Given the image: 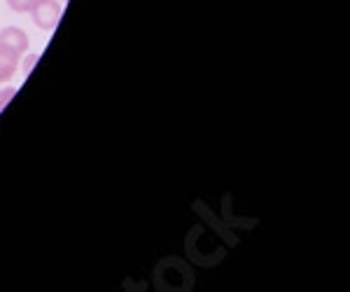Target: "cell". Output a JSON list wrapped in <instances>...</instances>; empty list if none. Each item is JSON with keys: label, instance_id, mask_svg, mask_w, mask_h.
<instances>
[{"label": "cell", "instance_id": "1", "mask_svg": "<svg viewBox=\"0 0 350 292\" xmlns=\"http://www.w3.org/2000/svg\"><path fill=\"white\" fill-rule=\"evenodd\" d=\"M61 10H64V5H59L56 0H36V5L31 8L33 24L47 33L54 31L61 19Z\"/></svg>", "mask_w": 350, "mask_h": 292}, {"label": "cell", "instance_id": "2", "mask_svg": "<svg viewBox=\"0 0 350 292\" xmlns=\"http://www.w3.org/2000/svg\"><path fill=\"white\" fill-rule=\"evenodd\" d=\"M0 42L5 44V47H10V49H14L16 54H24L26 49H28V36L21 28H16V26H8V28H3L0 31Z\"/></svg>", "mask_w": 350, "mask_h": 292}, {"label": "cell", "instance_id": "3", "mask_svg": "<svg viewBox=\"0 0 350 292\" xmlns=\"http://www.w3.org/2000/svg\"><path fill=\"white\" fill-rule=\"evenodd\" d=\"M19 59H21V54H16L14 49L5 47V44L0 42V84L12 80L16 66H19Z\"/></svg>", "mask_w": 350, "mask_h": 292}, {"label": "cell", "instance_id": "4", "mask_svg": "<svg viewBox=\"0 0 350 292\" xmlns=\"http://www.w3.org/2000/svg\"><path fill=\"white\" fill-rule=\"evenodd\" d=\"M8 5L14 12H31V8L36 5V0H8Z\"/></svg>", "mask_w": 350, "mask_h": 292}, {"label": "cell", "instance_id": "5", "mask_svg": "<svg viewBox=\"0 0 350 292\" xmlns=\"http://www.w3.org/2000/svg\"><path fill=\"white\" fill-rule=\"evenodd\" d=\"M14 94H16L14 87H8V89H3V92H0V110H3V105L10 103V98H12Z\"/></svg>", "mask_w": 350, "mask_h": 292}]
</instances>
